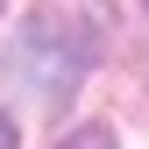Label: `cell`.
<instances>
[{
	"mask_svg": "<svg viewBox=\"0 0 149 149\" xmlns=\"http://www.w3.org/2000/svg\"><path fill=\"white\" fill-rule=\"evenodd\" d=\"M0 149H14V121L7 114H0Z\"/></svg>",
	"mask_w": 149,
	"mask_h": 149,
	"instance_id": "3",
	"label": "cell"
},
{
	"mask_svg": "<svg viewBox=\"0 0 149 149\" xmlns=\"http://www.w3.org/2000/svg\"><path fill=\"white\" fill-rule=\"evenodd\" d=\"M57 149H121V142H114V128H107V121H85V128H71Z\"/></svg>",
	"mask_w": 149,
	"mask_h": 149,
	"instance_id": "2",
	"label": "cell"
},
{
	"mask_svg": "<svg viewBox=\"0 0 149 149\" xmlns=\"http://www.w3.org/2000/svg\"><path fill=\"white\" fill-rule=\"evenodd\" d=\"M0 71H7V85L22 92V100H36V107H64L71 92L85 85V71H92V36L71 22L64 7H36L29 22L7 36Z\"/></svg>",
	"mask_w": 149,
	"mask_h": 149,
	"instance_id": "1",
	"label": "cell"
}]
</instances>
